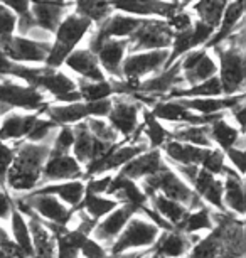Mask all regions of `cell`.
I'll use <instances>...</instances> for the list:
<instances>
[{
  "label": "cell",
  "instance_id": "52a82bcc",
  "mask_svg": "<svg viewBox=\"0 0 246 258\" xmlns=\"http://www.w3.org/2000/svg\"><path fill=\"white\" fill-rule=\"evenodd\" d=\"M47 105L44 95L34 86H22L11 80H0V116L12 108L41 111Z\"/></svg>",
  "mask_w": 246,
  "mask_h": 258
},
{
  "label": "cell",
  "instance_id": "44dd1931",
  "mask_svg": "<svg viewBox=\"0 0 246 258\" xmlns=\"http://www.w3.org/2000/svg\"><path fill=\"white\" fill-rule=\"evenodd\" d=\"M182 83H184V80H182L181 71V59H177L172 66L158 73L155 78H147L145 81H140L138 93L150 95L160 101V98H163L171 90L181 88Z\"/></svg>",
  "mask_w": 246,
  "mask_h": 258
},
{
  "label": "cell",
  "instance_id": "ee69618b",
  "mask_svg": "<svg viewBox=\"0 0 246 258\" xmlns=\"http://www.w3.org/2000/svg\"><path fill=\"white\" fill-rule=\"evenodd\" d=\"M4 7H7L9 11L14 12L16 16H19L17 19V26L16 29L21 34V37H26L29 34L34 32L36 29V24H34V19L31 16V0H0Z\"/></svg>",
  "mask_w": 246,
  "mask_h": 258
},
{
  "label": "cell",
  "instance_id": "8992f818",
  "mask_svg": "<svg viewBox=\"0 0 246 258\" xmlns=\"http://www.w3.org/2000/svg\"><path fill=\"white\" fill-rule=\"evenodd\" d=\"M128 39L127 51L130 54L140 51H157V49H167L172 46L174 31L169 27L166 21L158 19H143L140 27L135 31Z\"/></svg>",
  "mask_w": 246,
  "mask_h": 258
},
{
  "label": "cell",
  "instance_id": "4dcf8cb0",
  "mask_svg": "<svg viewBox=\"0 0 246 258\" xmlns=\"http://www.w3.org/2000/svg\"><path fill=\"white\" fill-rule=\"evenodd\" d=\"M162 149L169 157V160L176 165H199L201 167L202 160L207 157V154H209V150L213 147H209V149L197 147V145L176 142V140H167V142L162 145Z\"/></svg>",
  "mask_w": 246,
  "mask_h": 258
},
{
  "label": "cell",
  "instance_id": "f1b7e54d",
  "mask_svg": "<svg viewBox=\"0 0 246 258\" xmlns=\"http://www.w3.org/2000/svg\"><path fill=\"white\" fill-rule=\"evenodd\" d=\"M32 194H49V196L59 198L62 204H66L67 208H78L81 199H83L86 187L85 182L81 181H66V182H52V184H44L41 187H36Z\"/></svg>",
  "mask_w": 246,
  "mask_h": 258
},
{
  "label": "cell",
  "instance_id": "e0dca14e",
  "mask_svg": "<svg viewBox=\"0 0 246 258\" xmlns=\"http://www.w3.org/2000/svg\"><path fill=\"white\" fill-rule=\"evenodd\" d=\"M128 47V39H103V41H91L88 49L93 52L103 70L115 76V80H122V61Z\"/></svg>",
  "mask_w": 246,
  "mask_h": 258
},
{
  "label": "cell",
  "instance_id": "6f0895ef",
  "mask_svg": "<svg viewBox=\"0 0 246 258\" xmlns=\"http://www.w3.org/2000/svg\"><path fill=\"white\" fill-rule=\"evenodd\" d=\"M169 24V27L172 29L174 32H181V31H186V29H189L192 26V17L191 14H187L186 11H181V12H176L174 16L166 21Z\"/></svg>",
  "mask_w": 246,
  "mask_h": 258
},
{
  "label": "cell",
  "instance_id": "7dc6e473",
  "mask_svg": "<svg viewBox=\"0 0 246 258\" xmlns=\"http://www.w3.org/2000/svg\"><path fill=\"white\" fill-rule=\"evenodd\" d=\"M76 90L81 95V100L85 101H100V100H108L110 96H113V88L110 81H88L79 78L76 81Z\"/></svg>",
  "mask_w": 246,
  "mask_h": 258
},
{
  "label": "cell",
  "instance_id": "7402d4cb",
  "mask_svg": "<svg viewBox=\"0 0 246 258\" xmlns=\"http://www.w3.org/2000/svg\"><path fill=\"white\" fill-rule=\"evenodd\" d=\"M199 240L201 238L197 235H186L177 230L162 231L153 243L152 250L162 258H184Z\"/></svg>",
  "mask_w": 246,
  "mask_h": 258
},
{
  "label": "cell",
  "instance_id": "e7e4bbea",
  "mask_svg": "<svg viewBox=\"0 0 246 258\" xmlns=\"http://www.w3.org/2000/svg\"><path fill=\"white\" fill-rule=\"evenodd\" d=\"M0 258H12L11 255H7V253H4L2 250H0Z\"/></svg>",
  "mask_w": 246,
  "mask_h": 258
},
{
  "label": "cell",
  "instance_id": "74e56055",
  "mask_svg": "<svg viewBox=\"0 0 246 258\" xmlns=\"http://www.w3.org/2000/svg\"><path fill=\"white\" fill-rule=\"evenodd\" d=\"M148 203L152 204V209H155L163 220L167 223H171L176 230H177V226L184 221L187 213H189V209L184 208L182 204L172 201V199L163 198L162 194H153V196L148 198Z\"/></svg>",
  "mask_w": 246,
  "mask_h": 258
},
{
  "label": "cell",
  "instance_id": "680465c9",
  "mask_svg": "<svg viewBox=\"0 0 246 258\" xmlns=\"http://www.w3.org/2000/svg\"><path fill=\"white\" fill-rule=\"evenodd\" d=\"M112 179H113V176H105V177H98V179H96V177L95 179H90V181L85 184L86 192L100 194V196H103V194H107L108 186L112 184Z\"/></svg>",
  "mask_w": 246,
  "mask_h": 258
},
{
  "label": "cell",
  "instance_id": "f546056e",
  "mask_svg": "<svg viewBox=\"0 0 246 258\" xmlns=\"http://www.w3.org/2000/svg\"><path fill=\"white\" fill-rule=\"evenodd\" d=\"M223 204L226 211H233L241 218L244 214V187L243 177L233 167H226L223 181Z\"/></svg>",
  "mask_w": 246,
  "mask_h": 258
},
{
  "label": "cell",
  "instance_id": "11a10c76",
  "mask_svg": "<svg viewBox=\"0 0 246 258\" xmlns=\"http://www.w3.org/2000/svg\"><path fill=\"white\" fill-rule=\"evenodd\" d=\"M224 159H228L233 169L243 177L244 174V167H246V155H244V149H238V147H231L228 150H224Z\"/></svg>",
  "mask_w": 246,
  "mask_h": 258
},
{
  "label": "cell",
  "instance_id": "603a6c76",
  "mask_svg": "<svg viewBox=\"0 0 246 258\" xmlns=\"http://www.w3.org/2000/svg\"><path fill=\"white\" fill-rule=\"evenodd\" d=\"M166 162L162 159V152L158 149H148L147 152L137 155L135 159L130 160L128 164H125L120 169L118 176H123L132 181H142L143 177L153 176V174L160 172L166 167Z\"/></svg>",
  "mask_w": 246,
  "mask_h": 258
},
{
  "label": "cell",
  "instance_id": "7bdbcfd3",
  "mask_svg": "<svg viewBox=\"0 0 246 258\" xmlns=\"http://www.w3.org/2000/svg\"><path fill=\"white\" fill-rule=\"evenodd\" d=\"M143 116V130L147 137L148 149H160L169 140V130L158 121L148 108H142Z\"/></svg>",
  "mask_w": 246,
  "mask_h": 258
},
{
  "label": "cell",
  "instance_id": "91938a15",
  "mask_svg": "<svg viewBox=\"0 0 246 258\" xmlns=\"http://www.w3.org/2000/svg\"><path fill=\"white\" fill-rule=\"evenodd\" d=\"M14 203L11 196L7 194V191L4 187H0V220L6 221L11 220V213H12Z\"/></svg>",
  "mask_w": 246,
  "mask_h": 258
},
{
  "label": "cell",
  "instance_id": "4316f807",
  "mask_svg": "<svg viewBox=\"0 0 246 258\" xmlns=\"http://www.w3.org/2000/svg\"><path fill=\"white\" fill-rule=\"evenodd\" d=\"M191 186H194V192L204 201V204L209 203L211 206L219 209L221 213L226 211L223 204V181L216 177L214 174L199 167L196 177L192 179Z\"/></svg>",
  "mask_w": 246,
  "mask_h": 258
},
{
  "label": "cell",
  "instance_id": "94428289",
  "mask_svg": "<svg viewBox=\"0 0 246 258\" xmlns=\"http://www.w3.org/2000/svg\"><path fill=\"white\" fill-rule=\"evenodd\" d=\"M231 115H233V118L238 121L239 125V132L244 134V101L239 105H236L234 108H231Z\"/></svg>",
  "mask_w": 246,
  "mask_h": 258
},
{
  "label": "cell",
  "instance_id": "5bb4252c",
  "mask_svg": "<svg viewBox=\"0 0 246 258\" xmlns=\"http://www.w3.org/2000/svg\"><path fill=\"white\" fill-rule=\"evenodd\" d=\"M74 132V144H73V157L78 160L81 165H90L91 162L103 157L105 154L110 152L113 145L101 142L90 132L86 121H78L73 125Z\"/></svg>",
  "mask_w": 246,
  "mask_h": 258
},
{
  "label": "cell",
  "instance_id": "bcb514c9",
  "mask_svg": "<svg viewBox=\"0 0 246 258\" xmlns=\"http://www.w3.org/2000/svg\"><path fill=\"white\" fill-rule=\"evenodd\" d=\"M11 230H12L14 243L26 253L27 258H32V241H31V233H29L27 221L24 218V214L16 208H12L11 213Z\"/></svg>",
  "mask_w": 246,
  "mask_h": 258
},
{
  "label": "cell",
  "instance_id": "b9f144b4",
  "mask_svg": "<svg viewBox=\"0 0 246 258\" xmlns=\"http://www.w3.org/2000/svg\"><path fill=\"white\" fill-rule=\"evenodd\" d=\"M229 2L231 0H197L192 6V11L199 16V21L202 24L213 27L216 31L221 19H223L224 9Z\"/></svg>",
  "mask_w": 246,
  "mask_h": 258
},
{
  "label": "cell",
  "instance_id": "277c9868",
  "mask_svg": "<svg viewBox=\"0 0 246 258\" xmlns=\"http://www.w3.org/2000/svg\"><path fill=\"white\" fill-rule=\"evenodd\" d=\"M90 27H91L90 19L79 17L76 14L66 16L64 21H61L59 27L54 32V42H52L51 52L46 59V66L52 68V70H57L61 64H64L66 57L74 51L78 42L90 31Z\"/></svg>",
  "mask_w": 246,
  "mask_h": 258
},
{
  "label": "cell",
  "instance_id": "cb8c5ba5",
  "mask_svg": "<svg viewBox=\"0 0 246 258\" xmlns=\"http://www.w3.org/2000/svg\"><path fill=\"white\" fill-rule=\"evenodd\" d=\"M143 19L133 17V16H122V14H115L108 16L105 21L98 24V29L90 39L91 41H103V39H127L140 27Z\"/></svg>",
  "mask_w": 246,
  "mask_h": 258
},
{
  "label": "cell",
  "instance_id": "d4e9b609",
  "mask_svg": "<svg viewBox=\"0 0 246 258\" xmlns=\"http://www.w3.org/2000/svg\"><path fill=\"white\" fill-rule=\"evenodd\" d=\"M243 14H244V0H231L224 9V14L218 26V31H214L213 36L209 37V41L204 44V49L207 51L214 46L223 44L231 34H234L238 29L244 27Z\"/></svg>",
  "mask_w": 246,
  "mask_h": 258
},
{
  "label": "cell",
  "instance_id": "f907efd6",
  "mask_svg": "<svg viewBox=\"0 0 246 258\" xmlns=\"http://www.w3.org/2000/svg\"><path fill=\"white\" fill-rule=\"evenodd\" d=\"M86 125H88L90 132L95 135L96 139L101 140V142L105 144H110V145H115L118 140V132L113 128L112 125L108 123L107 120L103 118H93V116H90V118H86Z\"/></svg>",
  "mask_w": 246,
  "mask_h": 258
},
{
  "label": "cell",
  "instance_id": "2e32d148",
  "mask_svg": "<svg viewBox=\"0 0 246 258\" xmlns=\"http://www.w3.org/2000/svg\"><path fill=\"white\" fill-rule=\"evenodd\" d=\"M34 88L46 90L61 103H78L81 101V95L76 90V81H73L64 73L47 66H44V71L37 78Z\"/></svg>",
  "mask_w": 246,
  "mask_h": 258
},
{
  "label": "cell",
  "instance_id": "be15d7a7",
  "mask_svg": "<svg viewBox=\"0 0 246 258\" xmlns=\"http://www.w3.org/2000/svg\"><path fill=\"white\" fill-rule=\"evenodd\" d=\"M46 2H54V4H59V6H64V7H69V4L66 0H46Z\"/></svg>",
  "mask_w": 246,
  "mask_h": 258
},
{
  "label": "cell",
  "instance_id": "9f6ffc18",
  "mask_svg": "<svg viewBox=\"0 0 246 258\" xmlns=\"http://www.w3.org/2000/svg\"><path fill=\"white\" fill-rule=\"evenodd\" d=\"M79 253L85 258H107L108 256L107 248L103 245H100L98 241H95L93 238H90V236L86 238V241L81 245Z\"/></svg>",
  "mask_w": 246,
  "mask_h": 258
},
{
  "label": "cell",
  "instance_id": "4fadbf2b",
  "mask_svg": "<svg viewBox=\"0 0 246 258\" xmlns=\"http://www.w3.org/2000/svg\"><path fill=\"white\" fill-rule=\"evenodd\" d=\"M137 213H140V208L132 206V204H120L112 213H108L103 220L96 223V226L91 231L93 240L98 241L100 245L110 248L113 245V241L118 238L120 233L123 231V228L130 221V218H133Z\"/></svg>",
  "mask_w": 246,
  "mask_h": 258
},
{
  "label": "cell",
  "instance_id": "6125c7cd",
  "mask_svg": "<svg viewBox=\"0 0 246 258\" xmlns=\"http://www.w3.org/2000/svg\"><path fill=\"white\" fill-rule=\"evenodd\" d=\"M194 0H174V4L177 6V9H179V12L181 11H184V9L189 6V4H192Z\"/></svg>",
  "mask_w": 246,
  "mask_h": 258
},
{
  "label": "cell",
  "instance_id": "83f0119b",
  "mask_svg": "<svg viewBox=\"0 0 246 258\" xmlns=\"http://www.w3.org/2000/svg\"><path fill=\"white\" fill-rule=\"evenodd\" d=\"M64 64L71 71L78 73L83 80L95 81V83L107 81L103 70L100 68L98 59H96V56L90 49H74L66 57Z\"/></svg>",
  "mask_w": 246,
  "mask_h": 258
},
{
  "label": "cell",
  "instance_id": "5b68a950",
  "mask_svg": "<svg viewBox=\"0 0 246 258\" xmlns=\"http://www.w3.org/2000/svg\"><path fill=\"white\" fill-rule=\"evenodd\" d=\"M158 235H160V230L153 223L135 214L125 225L123 231L113 241V245L108 248V255H120V253H127L135 248H152Z\"/></svg>",
  "mask_w": 246,
  "mask_h": 258
},
{
  "label": "cell",
  "instance_id": "f6af8a7d",
  "mask_svg": "<svg viewBox=\"0 0 246 258\" xmlns=\"http://www.w3.org/2000/svg\"><path fill=\"white\" fill-rule=\"evenodd\" d=\"M211 209L207 206H202L196 211H189L187 216L184 218V221L177 226V231L186 233V235H194L196 231L207 230L211 231L214 228L213 218H211Z\"/></svg>",
  "mask_w": 246,
  "mask_h": 258
},
{
  "label": "cell",
  "instance_id": "e575fe53",
  "mask_svg": "<svg viewBox=\"0 0 246 258\" xmlns=\"http://www.w3.org/2000/svg\"><path fill=\"white\" fill-rule=\"evenodd\" d=\"M223 95V88L218 75L209 80L199 83L191 88H174L163 96V100H177V98H219Z\"/></svg>",
  "mask_w": 246,
  "mask_h": 258
},
{
  "label": "cell",
  "instance_id": "60d3db41",
  "mask_svg": "<svg viewBox=\"0 0 246 258\" xmlns=\"http://www.w3.org/2000/svg\"><path fill=\"white\" fill-rule=\"evenodd\" d=\"M88 235L79 230H64L56 235V258H78L79 248Z\"/></svg>",
  "mask_w": 246,
  "mask_h": 258
},
{
  "label": "cell",
  "instance_id": "6da1fadb",
  "mask_svg": "<svg viewBox=\"0 0 246 258\" xmlns=\"http://www.w3.org/2000/svg\"><path fill=\"white\" fill-rule=\"evenodd\" d=\"M52 142L32 144L27 140L16 142V155L7 170L6 186L16 194H26L37 187L42 169L51 155Z\"/></svg>",
  "mask_w": 246,
  "mask_h": 258
},
{
  "label": "cell",
  "instance_id": "f35d334b",
  "mask_svg": "<svg viewBox=\"0 0 246 258\" xmlns=\"http://www.w3.org/2000/svg\"><path fill=\"white\" fill-rule=\"evenodd\" d=\"M118 206L120 204L118 201H115V199L103 198V196H100V194L85 192L79 206L74 208V211H86V216L91 218L93 221H98L100 218H105L108 213H112L113 209Z\"/></svg>",
  "mask_w": 246,
  "mask_h": 258
},
{
  "label": "cell",
  "instance_id": "d590c367",
  "mask_svg": "<svg viewBox=\"0 0 246 258\" xmlns=\"http://www.w3.org/2000/svg\"><path fill=\"white\" fill-rule=\"evenodd\" d=\"M169 140L197 145V147H213L207 125H176L172 130H169Z\"/></svg>",
  "mask_w": 246,
  "mask_h": 258
},
{
  "label": "cell",
  "instance_id": "816d5d0a",
  "mask_svg": "<svg viewBox=\"0 0 246 258\" xmlns=\"http://www.w3.org/2000/svg\"><path fill=\"white\" fill-rule=\"evenodd\" d=\"M74 144V132L71 125H62L59 128V132H56L54 140L51 145V154L54 155H62V154H69Z\"/></svg>",
  "mask_w": 246,
  "mask_h": 258
},
{
  "label": "cell",
  "instance_id": "db71d44e",
  "mask_svg": "<svg viewBox=\"0 0 246 258\" xmlns=\"http://www.w3.org/2000/svg\"><path fill=\"white\" fill-rule=\"evenodd\" d=\"M14 155H16L14 147H9L6 142L0 140V187L6 186V176L14 160Z\"/></svg>",
  "mask_w": 246,
  "mask_h": 258
},
{
  "label": "cell",
  "instance_id": "9a60e30c",
  "mask_svg": "<svg viewBox=\"0 0 246 258\" xmlns=\"http://www.w3.org/2000/svg\"><path fill=\"white\" fill-rule=\"evenodd\" d=\"M83 176H85L83 165H81L71 154H62V155L51 154L44 165V169H42L37 187L44 186V184H52V182L79 181Z\"/></svg>",
  "mask_w": 246,
  "mask_h": 258
},
{
  "label": "cell",
  "instance_id": "836d02e7",
  "mask_svg": "<svg viewBox=\"0 0 246 258\" xmlns=\"http://www.w3.org/2000/svg\"><path fill=\"white\" fill-rule=\"evenodd\" d=\"M39 113L36 115H21V113H7L6 118L0 123V140H21L27 137L31 132L34 121L37 120Z\"/></svg>",
  "mask_w": 246,
  "mask_h": 258
},
{
  "label": "cell",
  "instance_id": "681fc988",
  "mask_svg": "<svg viewBox=\"0 0 246 258\" xmlns=\"http://www.w3.org/2000/svg\"><path fill=\"white\" fill-rule=\"evenodd\" d=\"M56 128H57V125L54 121H51L49 118H41V116H37V120L34 121L31 132L27 134L26 140L27 142H32V144L52 142V140H54V135H56V132H54Z\"/></svg>",
  "mask_w": 246,
  "mask_h": 258
},
{
  "label": "cell",
  "instance_id": "03108f58",
  "mask_svg": "<svg viewBox=\"0 0 246 258\" xmlns=\"http://www.w3.org/2000/svg\"><path fill=\"white\" fill-rule=\"evenodd\" d=\"M148 258H162V256H158V255H155V253H152V255L148 256Z\"/></svg>",
  "mask_w": 246,
  "mask_h": 258
},
{
  "label": "cell",
  "instance_id": "9c48e42d",
  "mask_svg": "<svg viewBox=\"0 0 246 258\" xmlns=\"http://www.w3.org/2000/svg\"><path fill=\"white\" fill-rule=\"evenodd\" d=\"M148 150V144L147 140H142V142H132L128 145L122 144H115L112 149H110L108 154H105L103 157L91 162L90 165H86V172L83 177H91L96 176V174L101 172H108V170H115V169H122L125 164H128L130 160L135 159L137 155L147 152Z\"/></svg>",
  "mask_w": 246,
  "mask_h": 258
},
{
  "label": "cell",
  "instance_id": "f5cc1de1",
  "mask_svg": "<svg viewBox=\"0 0 246 258\" xmlns=\"http://www.w3.org/2000/svg\"><path fill=\"white\" fill-rule=\"evenodd\" d=\"M17 26V16L0 4V47L14 36Z\"/></svg>",
  "mask_w": 246,
  "mask_h": 258
},
{
  "label": "cell",
  "instance_id": "3957f363",
  "mask_svg": "<svg viewBox=\"0 0 246 258\" xmlns=\"http://www.w3.org/2000/svg\"><path fill=\"white\" fill-rule=\"evenodd\" d=\"M140 189L147 198L153 196V194H162L163 198L182 204L189 211H196V209L206 206L204 201L194 192V189L182 181L176 174V170H172L169 165H166L160 172L153 174V176L143 177Z\"/></svg>",
  "mask_w": 246,
  "mask_h": 258
},
{
  "label": "cell",
  "instance_id": "1f68e13d",
  "mask_svg": "<svg viewBox=\"0 0 246 258\" xmlns=\"http://www.w3.org/2000/svg\"><path fill=\"white\" fill-rule=\"evenodd\" d=\"M181 105L189 111H197V115H214L224 110L234 108L236 105L244 101V93L226 96V98H177Z\"/></svg>",
  "mask_w": 246,
  "mask_h": 258
},
{
  "label": "cell",
  "instance_id": "ba28073f",
  "mask_svg": "<svg viewBox=\"0 0 246 258\" xmlns=\"http://www.w3.org/2000/svg\"><path fill=\"white\" fill-rule=\"evenodd\" d=\"M16 199L22 201L26 206L37 214L41 220L47 223H52L56 226L67 228L69 221L73 220V214L76 213L73 208H67L66 204H62L59 199L49 194H17Z\"/></svg>",
  "mask_w": 246,
  "mask_h": 258
},
{
  "label": "cell",
  "instance_id": "ac0fdd59",
  "mask_svg": "<svg viewBox=\"0 0 246 258\" xmlns=\"http://www.w3.org/2000/svg\"><path fill=\"white\" fill-rule=\"evenodd\" d=\"M214 34V29L202 24L201 21L192 22V26L186 31L181 32H174V39H172V51L169 52V59L163 64L162 71L167 70L169 66H172L174 62L179 59L181 56H184L186 52H189L194 47L206 44L209 41V37Z\"/></svg>",
  "mask_w": 246,
  "mask_h": 258
},
{
  "label": "cell",
  "instance_id": "7a4b0ae2",
  "mask_svg": "<svg viewBox=\"0 0 246 258\" xmlns=\"http://www.w3.org/2000/svg\"><path fill=\"white\" fill-rule=\"evenodd\" d=\"M219 57V83L223 93L234 96L244 93L246 57H244V27L231 34L223 44L213 47Z\"/></svg>",
  "mask_w": 246,
  "mask_h": 258
},
{
  "label": "cell",
  "instance_id": "ffe728a7",
  "mask_svg": "<svg viewBox=\"0 0 246 258\" xmlns=\"http://www.w3.org/2000/svg\"><path fill=\"white\" fill-rule=\"evenodd\" d=\"M110 7L122 11L125 14L135 16H158L163 19H171L179 9L174 2H163V0H108Z\"/></svg>",
  "mask_w": 246,
  "mask_h": 258
},
{
  "label": "cell",
  "instance_id": "7c38bea8",
  "mask_svg": "<svg viewBox=\"0 0 246 258\" xmlns=\"http://www.w3.org/2000/svg\"><path fill=\"white\" fill-rule=\"evenodd\" d=\"M49 41H37L21 36H12L0 47L4 56L14 62H46L51 52Z\"/></svg>",
  "mask_w": 246,
  "mask_h": 258
},
{
  "label": "cell",
  "instance_id": "ab89813d",
  "mask_svg": "<svg viewBox=\"0 0 246 258\" xmlns=\"http://www.w3.org/2000/svg\"><path fill=\"white\" fill-rule=\"evenodd\" d=\"M42 71H44V66L36 68V66L19 64V62L7 59L4 56V52L0 51V80H4L6 76H12V78H19V80H24L27 83V86H34L37 78L42 75Z\"/></svg>",
  "mask_w": 246,
  "mask_h": 258
},
{
  "label": "cell",
  "instance_id": "c3c4849f",
  "mask_svg": "<svg viewBox=\"0 0 246 258\" xmlns=\"http://www.w3.org/2000/svg\"><path fill=\"white\" fill-rule=\"evenodd\" d=\"M110 14H112V7L108 0H76V16L90 19L91 22L100 24Z\"/></svg>",
  "mask_w": 246,
  "mask_h": 258
},
{
  "label": "cell",
  "instance_id": "8d00e7d4",
  "mask_svg": "<svg viewBox=\"0 0 246 258\" xmlns=\"http://www.w3.org/2000/svg\"><path fill=\"white\" fill-rule=\"evenodd\" d=\"M207 130H209L211 142L218 144L219 150H223V152L231 147H236L239 140L243 139V134H241L238 128H234L233 125H229L228 121H226V116L209 123L207 125Z\"/></svg>",
  "mask_w": 246,
  "mask_h": 258
},
{
  "label": "cell",
  "instance_id": "484cf974",
  "mask_svg": "<svg viewBox=\"0 0 246 258\" xmlns=\"http://www.w3.org/2000/svg\"><path fill=\"white\" fill-rule=\"evenodd\" d=\"M64 6L54 2H46V0H31V16L36 24V29H39L41 32H56V29L59 27V24L62 21L66 14Z\"/></svg>",
  "mask_w": 246,
  "mask_h": 258
},
{
  "label": "cell",
  "instance_id": "d6a6232c",
  "mask_svg": "<svg viewBox=\"0 0 246 258\" xmlns=\"http://www.w3.org/2000/svg\"><path fill=\"white\" fill-rule=\"evenodd\" d=\"M107 194L113 196V199L118 201V204H132V206L142 208L148 203V198L143 194L138 184L123 176H115L112 179V184L108 186Z\"/></svg>",
  "mask_w": 246,
  "mask_h": 258
},
{
  "label": "cell",
  "instance_id": "8fae6325",
  "mask_svg": "<svg viewBox=\"0 0 246 258\" xmlns=\"http://www.w3.org/2000/svg\"><path fill=\"white\" fill-rule=\"evenodd\" d=\"M143 105L135 101L132 96L125 95H113L112 98V110L107 116V121L122 134L123 137L130 139L138 128V113L142 111Z\"/></svg>",
  "mask_w": 246,
  "mask_h": 258
},
{
  "label": "cell",
  "instance_id": "30bf717a",
  "mask_svg": "<svg viewBox=\"0 0 246 258\" xmlns=\"http://www.w3.org/2000/svg\"><path fill=\"white\" fill-rule=\"evenodd\" d=\"M167 49H157V51H147V52H135L123 57L122 68V80L125 81H140V78L150 75V73L162 71L163 64L169 59Z\"/></svg>",
  "mask_w": 246,
  "mask_h": 258
},
{
  "label": "cell",
  "instance_id": "d6986e66",
  "mask_svg": "<svg viewBox=\"0 0 246 258\" xmlns=\"http://www.w3.org/2000/svg\"><path fill=\"white\" fill-rule=\"evenodd\" d=\"M181 71L184 83L189 86H196L218 75V64L207 54L206 49L189 51L181 59Z\"/></svg>",
  "mask_w": 246,
  "mask_h": 258
}]
</instances>
